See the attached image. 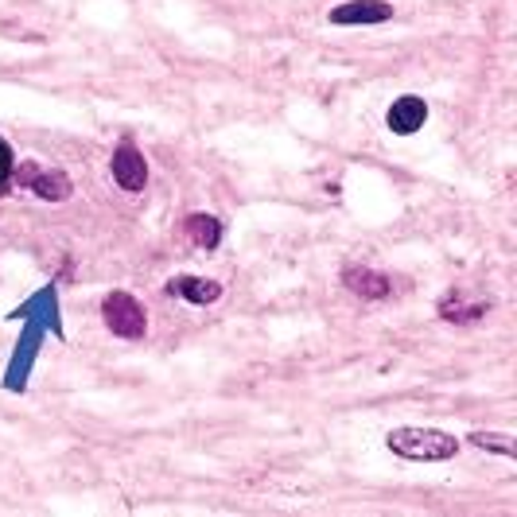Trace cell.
Segmentation results:
<instances>
[{
	"mask_svg": "<svg viewBox=\"0 0 517 517\" xmlns=\"http://www.w3.org/2000/svg\"><path fill=\"white\" fill-rule=\"evenodd\" d=\"M390 448L416 463H440V459H451L459 451V440L448 432H436V428H397L390 432Z\"/></svg>",
	"mask_w": 517,
	"mask_h": 517,
	"instance_id": "6da1fadb",
	"label": "cell"
},
{
	"mask_svg": "<svg viewBox=\"0 0 517 517\" xmlns=\"http://www.w3.org/2000/svg\"><path fill=\"white\" fill-rule=\"evenodd\" d=\"M102 315H106V327L117 339H145V331H148V315H145V308L137 304L128 292H109L106 296V304H102Z\"/></svg>",
	"mask_w": 517,
	"mask_h": 517,
	"instance_id": "7a4b0ae2",
	"label": "cell"
},
{
	"mask_svg": "<svg viewBox=\"0 0 517 517\" xmlns=\"http://www.w3.org/2000/svg\"><path fill=\"white\" fill-rule=\"evenodd\" d=\"M109 167H113V179H117L121 191H128V195L145 191V183H148V164H145V156H140L133 145H128V140H125L117 152H113Z\"/></svg>",
	"mask_w": 517,
	"mask_h": 517,
	"instance_id": "3957f363",
	"label": "cell"
},
{
	"mask_svg": "<svg viewBox=\"0 0 517 517\" xmlns=\"http://www.w3.org/2000/svg\"><path fill=\"white\" fill-rule=\"evenodd\" d=\"M390 128L397 137H412L416 128H424L428 121V102L424 97H416V94H405V97H397V102L390 106Z\"/></svg>",
	"mask_w": 517,
	"mask_h": 517,
	"instance_id": "277c9868",
	"label": "cell"
},
{
	"mask_svg": "<svg viewBox=\"0 0 517 517\" xmlns=\"http://www.w3.org/2000/svg\"><path fill=\"white\" fill-rule=\"evenodd\" d=\"M393 16V5L385 0H347L331 12V24H385Z\"/></svg>",
	"mask_w": 517,
	"mask_h": 517,
	"instance_id": "5b68a950",
	"label": "cell"
},
{
	"mask_svg": "<svg viewBox=\"0 0 517 517\" xmlns=\"http://www.w3.org/2000/svg\"><path fill=\"white\" fill-rule=\"evenodd\" d=\"M342 284L354 292V296H362V299H385L393 292V280L385 277V272H373V269H342Z\"/></svg>",
	"mask_w": 517,
	"mask_h": 517,
	"instance_id": "8992f818",
	"label": "cell"
},
{
	"mask_svg": "<svg viewBox=\"0 0 517 517\" xmlns=\"http://www.w3.org/2000/svg\"><path fill=\"white\" fill-rule=\"evenodd\" d=\"M27 187H32V191L43 198V203H66L70 191H75V183H70L66 171H43V167L35 171Z\"/></svg>",
	"mask_w": 517,
	"mask_h": 517,
	"instance_id": "52a82bcc",
	"label": "cell"
},
{
	"mask_svg": "<svg viewBox=\"0 0 517 517\" xmlns=\"http://www.w3.org/2000/svg\"><path fill=\"white\" fill-rule=\"evenodd\" d=\"M167 292L191 299V304H214V299L222 296V284L218 280H203V277H176L167 284Z\"/></svg>",
	"mask_w": 517,
	"mask_h": 517,
	"instance_id": "ba28073f",
	"label": "cell"
},
{
	"mask_svg": "<svg viewBox=\"0 0 517 517\" xmlns=\"http://www.w3.org/2000/svg\"><path fill=\"white\" fill-rule=\"evenodd\" d=\"M183 226H187V238H191L198 249H214L222 241V222L210 218V214H191Z\"/></svg>",
	"mask_w": 517,
	"mask_h": 517,
	"instance_id": "9c48e42d",
	"label": "cell"
},
{
	"mask_svg": "<svg viewBox=\"0 0 517 517\" xmlns=\"http://www.w3.org/2000/svg\"><path fill=\"white\" fill-rule=\"evenodd\" d=\"M440 315H443L448 323H475L479 315H486V304H467L463 296L451 292V296L440 304Z\"/></svg>",
	"mask_w": 517,
	"mask_h": 517,
	"instance_id": "30bf717a",
	"label": "cell"
},
{
	"mask_svg": "<svg viewBox=\"0 0 517 517\" xmlns=\"http://www.w3.org/2000/svg\"><path fill=\"white\" fill-rule=\"evenodd\" d=\"M471 443H475V448H491V451H498V455H513V443H510V436L475 432V436H471Z\"/></svg>",
	"mask_w": 517,
	"mask_h": 517,
	"instance_id": "8fae6325",
	"label": "cell"
},
{
	"mask_svg": "<svg viewBox=\"0 0 517 517\" xmlns=\"http://www.w3.org/2000/svg\"><path fill=\"white\" fill-rule=\"evenodd\" d=\"M8 171H12V152H8L5 140H0V183L8 179Z\"/></svg>",
	"mask_w": 517,
	"mask_h": 517,
	"instance_id": "7c38bea8",
	"label": "cell"
}]
</instances>
